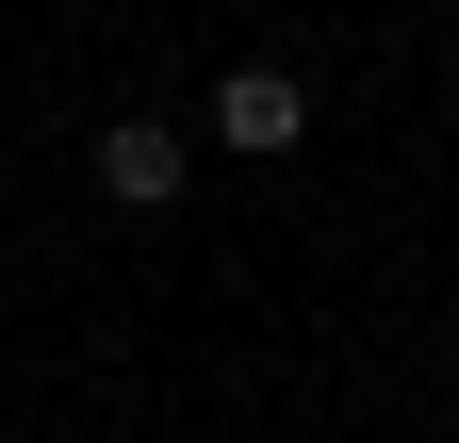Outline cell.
<instances>
[{
	"label": "cell",
	"instance_id": "obj_2",
	"mask_svg": "<svg viewBox=\"0 0 459 443\" xmlns=\"http://www.w3.org/2000/svg\"><path fill=\"white\" fill-rule=\"evenodd\" d=\"M181 181H197V148L164 132V116H115V132H99V197H115V213H181Z\"/></svg>",
	"mask_w": 459,
	"mask_h": 443
},
{
	"label": "cell",
	"instance_id": "obj_1",
	"mask_svg": "<svg viewBox=\"0 0 459 443\" xmlns=\"http://www.w3.org/2000/svg\"><path fill=\"white\" fill-rule=\"evenodd\" d=\"M296 132H312V83H296V66H263V49H247V66L213 83V148H247V164H279Z\"/></svg>",
	"mask_w": 459,
	"mask_h": 443
}]
</instances>
